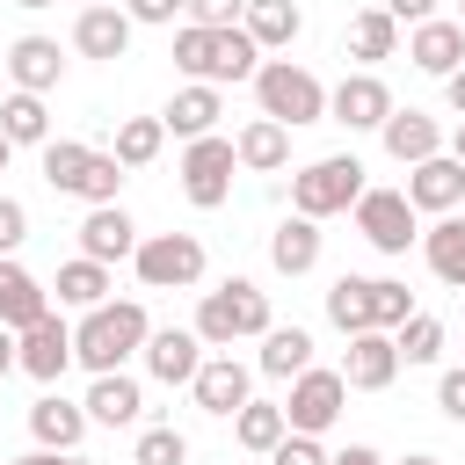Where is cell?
I'll return each mask as SVG.
<instances>
[{
    "instance_id": "6da1fadb",
    "label": "cell",
    "mask_w": 465,
    "mask_h": 465,
    "mask_svg": "<svg viewBox=\"0 0 465 465\" xmlns=\"http://www.w3.org/2000/svg\"><path fill=\"white\" fill-rule=\"evenodd\" d=\"M145 334H153L145 305H138V298H109V305L80 312V327H73V363H87L94 378H109V371H124V363L145 349Z\"/></svg>"
},
{
    "instance_id": "7a4b0ae2",
    "label": "cell",
    "mask_w": 465,
    "mask_h": 465,
    "mask_svg": "<svg viewBox=\"0 0 465 465\" xmlns=\"http://www.w3.org/2000/svg\"><path fill=\"white\" fill-rule=\"evenodd\" d=\"M276 320H269V291L254 276H225L218 291H203L196 305V341L203 349H232V341H262Z\"/></svg>"
},
{
    "instance_id": "3957f363",
    "label": "cell",
    "mask_w": 465,
    "mask_h": 465,
    "mask_svg": "<svg viewBox=\"0 0 465 465\" xmlns=\"http://www.w3.org/2000/svg\"><path fill=\"white\" fill-rule=\"evenodd\" d=\"M254 102H262V116L283 124V131L327 124V87H320L305 65H291V58H262V65H254Z\"/></svg>"
},
{
    "instance_id": "277c9868",
    "label": "cell",
    "mask_w": 465,
    "mask_h": 465,
    "mask_svg": "<svg viewBox=\"0 0 465 465\" xmlns=\"http://www.w3.org/2000/svg\"><path fill=\"white\" fill-rule=\"evenodd\" d=\"M356 196H363V160L356 153H327V160L291 174V211L312 218V225L334 218V211H356Z\"/></svg>"
},
{
    "instance_id": "5b68a950",
    "label": "cell",
    "mask_w": 465,
    "mask_h": 465,
    "mask_svg": "<svg viewBox=\"0 0 465 465\" xmlns=\"http://www.w3.org/2000/svg\"><path fill=\"white\" fill-rule=\"evenodd\" d=\"M131 269L145 291H189V283H203V240L196 232H153V240H138Z\"/></svg>"
},
{
    "instance_id": "8992f818",
    "label": "cell",
    "mask_w": 465,
    "mask_h": 465,
    "mask_svg": "<svg viewBox=\"0 0 465 465\" xmlns=\"http://www.w3.org/2000/svg\"><path fill=\"white\" fill-rule=\"evenodd\" d=\"M341 407H349V385H341V371H298L291 378V400H283V429L291 436H327L334 421H341Z\"/></svg>"
},
{
    "instance_id": "52a82bcc",
    "label": "cell",
    "mask_w": 465,
    "mask_h": 465,
    "mask_svg": "<svg viewBox=\"0 0 465 465\" xmlns=\"http://www.w3.org/2000/svg\"><path fill=\"white\" fill-rule=\"evenodd\" d=\"M232 174H240V160H232V138H189L182 145V196L196 203V211H218L225 196H232Z\"/></svg>"
},
{
    "instance_id": "ba28073f",
    "label": "cell",
    "mask_w": 465,
    "mask_h": 465,
    "mask_svg": "<svg viewBox=\"0 0 465 465\" xmlns=\"http://www.w3.org/2000/svg\"><path fill=\"white\" fill-rule=\"evenodd\" d=\"M356 232L378 247V254H407L421 232H414V203L400 189H363L356 196Z\"/></svg>"
},
{
    "instance_id": "9c48e42d",
    "label": "cell",
    "mask_w": 465,
    "mask_h": 465,
    "mask_svg": "<svg viewBox=\"0 0 465 465\" xmlns=\"http://www.w3.org/2000/svg\"><path fill=\"white\" fill-rule=\"evenodd\" d=\"M392 109L400 102L378 73H341V87H327V124H341V131H378Z\"/></svg>"
},
{
    "instance_id": "30bf717a",
    "label": "cell",
    "mask_w": 465,
    "mask_h": 465,
    "mask_svg": "<svg viewBox=\"0 0 465 465\" xmlns=\"http://www.w3.org/2000/svg\"><path fill=\"white\" fill-rule=\"evenodd\" d=\"M189 392H196V407H203V414L232 421V414L254 400V371H247L232 349H218V356H203V371L189 378Z\"/></svg>"
},
{
    "instance_id": "8fae6325",
    "label": "cell",
    "mask_w": 465,
    "mask_h": 465,
    "mask_svg": "<svg viewBox=\"0 0 465 465\" xmlns=\"http://www.w3.org/2000/svg\"><path fill=\"white\" fill-rule=\"evenodd\" d=\"M65 363H73V327H65L58 312H44L36 327H22V334H15V371H29L36 385H58V378H65Z\"/></svg>"
},
{
    "instance_id": "7c38bea8",
    "label": "cell",
    "mask_w": 465,
    "mask_h": 465,
    "mask_svg": "<svg viewBox=\"0 0 465 465\" xmlns=\"http://www.w3.org/2000/svg\"><path fill=\"white\" fill-rule=\"evenodd\" d=\"M407 203H414V218L429 211V218H450L458 203H465V167L450 160V153H436V160H421V167H407V189H400Z\"/></svg>"
},
{
    "instance_id": "4fadbf2b",
    "label": "cell",
    "mask_w": 465,
    "mask_h": 465,
    "mask_svg": "<svg viewBox=\"0 0 465 465\" xmlns=\"http://www.w3.org/2000/svg\"><path fill=\"white\" fill-rule=\"evenodd\" d=\"M400 378V349H392V334H349V349H341V385L349 392H385Z\"/></svg>"
},
{
    "instance_id": "5bb4252c",
    "label": "cell",
    "mask_w": 465,
    "mask_h": 465,
    "mask_svg": "<svg viewBox=\"0 0 465 465\" xmlns=\"http://www.w3.org/2000/svg\"><path fill=\"white\" fill-rule=\"evenodd\" d=\"M7 80H15V94H51V87L65 80L58 36H15V44H7Z\"/></svg>"
},
{
    "instance_id": "9a60e30c",
    "label": "cell",
    "mask_w": 465,
    "mask_h": 465,
    "mask_svg": "<svg viewBox=\"0 0 465 465\" xmlns=\"http://www.w3.org/2000/svg\"><path fill=\"white\" fill-rule=\"evenodd\" d=\"M80 254L102 262V269H109V262H131V254H138V225H131V211H124V203H94V211L80 218Z\"/></svg>"
},
{
    "instance_id": "2e32d148",
    "label": "cell",
    "mask_w": 465,
    "mask_h": 465,
    "mask_svg": "<svg viewBox=\"0 0 465 465\" xmlns=\"http://www.w3.org/2000/svg\"><path fill=\"white\" fill-rule=\"evenodd\" d=\"M138 356H145V371H153L160 385H189V378L203 371V341H196V327H153Z\"/></svg>"
},
{
    "instance_id": "e0dca14e",
    "label": "cell",
    "mask_w": 465,
    "mask_h": 465,
    "mask_svg": "<svg viewBox=\"0 0 465 465\" xmlns=\"http://www.w3.org/2000/svg\"><path fill=\"white\" fill-rule=\"evenodd\" d=\"M29 436H36V450L73 458V450H80V436H87V407H80V400H65V392H44V400L29 407Z\"/></svg>"
},
{
    "instance_id": "ac0fdd59",
    "label": "cell",
    "mask_w": 465,
    "mask_h": 465,
    "mask_svg": "<svg viewBox=\"0 0 465 465\" xmlns=\"http://www.w3.org/2000/svg\"><path fill=\"white\" fill-rule=\"evenodd\" d=\"M378 145H385L400 167H421V160L443 153V131H436V116H421V109H392V116L378 124Z\"/></svg>"
},
{
    "instance_id": "d6986e66",
    "label": "cell",
    "mask_w": 465,
    "mask_h": 465,
    "mask_svg": "<svg viewBox=\"0 0 465 465\" xmlns=\"http://www.w3.org/2000/svg\"><path fill=\"white\" fill-rule=\"evenodd\" d=\"M44 312H51V291H44L15 254H0V327L22 334V327H36Z\"/></svg>"
},
{
    "instance_id": "ffe728a7",
    "label": "cell",
    "mask_w": 465,
    "mask_h": 465,
    "mask_svg": "<svg viewBox=\"0 0 465 465\" xmlns=\"http://www.w3.org/2000/svg\"><path fill=\"white\" fill-rule=\"evenodd\" d=\"M73 51L116 65V58L131 51V15H124V7H80V22H73Z\"/></svg>"
},
{
    "instance_id": "44dd1931",
    "label": "cell",
    "mask_w": 465,
    "mask_h": 465,
    "mask_svg": "<svg viewBox=\"0 0 465 465\" xmlns=\"http://www.w3.org/2000/svg\"><path fill=\"white\" fill-rule=\"evenodd\" d=\"M80 407H87V421H94V429H131V421L145 414V392H138V378H131V371H109V378H94V385H87V400H80Z\"/></svg>"
},
{
    "instance_id": "7402d4cb",
    "label": "cell",
    "mask_w": 465,
    "mask_h": 465,
    "mask_svg": "<svg viewBox=\"0 0 465 465\" xmlns=\"http://www.w3.org/2000/svg\"><path fill=\"white\" fill-rule=\"evenodd\" d=\"M407 58H414V65H421L429 80H450V73L465 65V29L436 15V22H421V29L407 36Z\"/></svg>"
},
{
    "instance_id": "603a6c76",
    "label": "cell",
    "mask_w": 465,
    "mask_h": 465,
    "mask_svg": "<svg viewBox=\"0 0 465 465\" xmlns=\"http://www.w3.org/2000/svg\"><path fill=\"white\" fill-rule=\"evenodd\" d=\"M218 116H225L218 87H196V80H189V87H174V102L160 109V124H167L182 145H189V138H211V131H218Z\"/></svg>"
},
{
    "instance_id": "cb8c5ba5",
    "label": "cell",
    "mask_w": 465,
    "mask_h": 465,
    "mask_svg": "<svg viewBox=\"0 0 465 465\" xmlns=\"http://www.w3.org/2000/svg\"><path fill=\"white\" fill-rule=\"evenodd\" d=\"M269 269H276V276H312V269H320V225L291 211V218L269 232Z\"/></svg>"
},
{
    "instance_id": "d4e9b609",
    "label": "cell",
    "mask_w": 465,
    "mask_h": 465,
    "mask_svg": "<svg viewBox=\"0 0 465 465\" xmlns=\"http://www.w3.org/2000/svg\"><path fill=\"white\" fill-rule=\"evenodd\" d=\"M240 29L254 36V51H291L298 29H305V7H298V0H247Z\"/></svg>"
},
{
    "instance_id": "484cf974",
    "label": "cell",
    "mask_w": 465,
    "mask_h": 465,
    "mask_svg": "<svg viewBox=\"0 0 465 465\" xmlns=\"http://www.w3.org/2000/svg\"><path fill=\"white\" fill-rule=\"evenodd\" d=\"M341 51H349L363 73H378V58H392V51H400V22H392L385 7H363V15H349V36H341Z\"/></svg>"
},
{
    "instance_id": "4316f807",
    "label": "cell",
    "mask_w": 465,
    "mask_h": 465,
    "mask_svg": "<svg viewBox=\"0 0 465 465\" xmlns=\"http://www.w3.org/2000/svg\"><path fill=\"white\" fill-rule=\"evenodd\" d=\"M232 160H240L247 174H276V167H291V131L269 124V116H254V124L232 138Z\"/></svg>"
},
{
    "instance_id": "83f0119b",
    "label": "cell",
    "mask_w": 465,
    "mask_h": 465,
    "mask_svg": "<svg viewBox=\"0 0 465 465\" xmlns=\"http://www.w3.org/2000/svg\"><path fill=\"white\" fill-rule=\"evenodd\" d=\"M421 254H429V276H436V283L465 291V218H458V211L421 232Z\"/></svg>"
},
{
    "instance_id": "f1b7e54d",
    "label": "cell",
    "mask_w": 465,
    "mask_h": 465,
    "mask_svg": "<svg viewBox=\"0 0 465 465\" xmlns=\"http://www.w3.org/2000/svg\"><path fill=\"white\" fill-rule=\"evenodd\" d=\"M254 371L291 385L298 371H312V334H305V327H269V334H262V356H254Z\"/></svg>"
},
{
    "instance_id": "f546056e",
    "label": "cell",
    "mask_w": 465,
    "mask_h": 465,
    "mask_svg": "<svg viewBox=\"0 0 465 465\" xmlns=\"http://www.w3.org/2000/svg\"><path fill=\"white\" fill-rule=\"evenodd\" d=\"M160 145H167V124H160V116H124L109 153H116V167L131 174V167H153V160H160Z\"/></svg>"
},
{
    "instance_id": "4dcf8cb0",
    "label": "cell",
    "mask_w": 465,
    "mask_h": 465,
    "mask_svg": "<svg viewBox=\"0 0 465 465\" xmlns=\"http://www.w3.org/2000/svg\"><path fill=\"white\" fill-rule=\"evenodd\" d=\"M58 305H80V312H94V305H109V269L102 262H87V254H73L65 269H58Z\"/></svg>"
},
{
    "instance_id": "1f68e13d",
    "label": "cell",
    "mask_w": 465,
    "mask_h": 465,
    "mask_svg": "<svg viewBox=\"0 0 465 465\" xmlns=\"http://www.w3.org/2000/svg\"><path fill=\"white\" fill-rule=\"evenodd\" d=\"M232 436H240V450H254V458H269L291 429H283V407L276 400H247L240 414H232Z\"/></svg>"
},
{
    "instance_id": "d6a6232c",
    "label": "cell",
    "mask_w": 465,
    "mask_h": 465,
    "mask_svg": "<svg viewBox=\"0 0 465 465\" xmlns=\"http://www.w3.org/2000/svg\"><path fill=\"white\" fill-rule=\"evenodd\" d=\"M0 138H7V145H51V109H44V94H7V102H0Z\"/></svg>"
},
{
    "instance_id": "836d02e7",
    "label": "cell",
    "mask_w": 465,
    "mask_h": 465,
    "mask_svg": "<svg viewBox=\"0 0 465 465\" xmlns=\"http://www.w3.org/2000/svg\"><path fill=\"white\" fill-rule=\"evenodd\" d=\"M174 65H182L196 87H218V29L182 22V29H174Z\"/></svg>"
},
{
    "instance_id": "e575fe53",
    "label": "cell",
    "mask_w": 465,
    "mask_h": 465,
    "mask_svg": "<svg viewBox=\"0 0 465 465\" xmlns=\"http://www.w3.org/2000/svg\"><path fill=\"white\" fill-rule=\"evenodd\" d=\"M327 320L341 334H371V276H334L327 283Z\"/></svg>"
},
{
    "instance_id": "d590c367",
    "label": "cell",
    "mask_w": 465,
    "mask_h": 465,
    "mask_svg": "<svg viewBox=\"0 0 465 465\" xmlns=\"http://www.w3.org/2000/svg\"><path fill=\"white\" fill-rule=\"evenodd\" d=\"M36 153H44V182H51L58 196H80V174H87L94 145H80V138H51V145H36Z\"/></svg>"
},
{
    "instance_id": "8d00e7d4",
    "label": "cell",
    "mask_w": 465,
    "mask_h": 465,
    "mask_svg": "<svg viewBox=\"0 0 465 465\" xmlns=\"http://www.w3.org/2000/svg\"><path fill=\"white\" fill-rule=\"evenodd\" d=\"M392 349H400V363H436V356H443V320H436V312L400 320V327H392Z\"/></svg>"
},
{
    "instance_id": "74e56055",
    "label": "cell",
    "mask_w": 465,
    "mask_h": 465,
    "mask_svg": "<svg viewBox=\"0 0 465 465\" xmlns=\"http://www.w3.org/2000/svg\"><path fill=\"white\" fill-rule=\"evenodd\" d=\"M421 305H414V291L400 283V276H371V327L378 334H392L400 320H414Z\"/></svg>"
},
{
    "instance_id": "f35d334b",
    "label": "cell",
    "mask_w": 465,
    "mask_h": 465,
    "mask_svg": "<svg viewBox=\"0 0 465 465\" xmlns=\"http://www.w3.org/2000/svg\"><path fill=\"white\" fill-rule=\"evenodd\" d=\"M182 458H189V436H182V429H167V421H160V429H138L131 465H182Z\"/></svg>"
},
{
    "instance_id": "ab89813d",
    "label": "cell",
    "mask_w": 465,
    "mask_h": 465,
    "mask_svg": "<svg viewBox=\"0 0 465 465\" xmlns=\"http://www.w3.org/2000/svg\"><path fill=\"white\" fill-rule=\"evenodd\" d=\"M116 189H124L116 153H94V160H87V174H80V203H87V211H94V203H116Z\"/></svg>"
},
{
    "instance_id": "60d3db41",
    "label": "cell",
    "mask_w": 465,
    "mask_h": 465,
    "mask_svg": "<svg viewBox=\"0 0 465 465\" xmlns=\"http://www.w3.org/2000/svg\"><path fill=\"white\" fill-rule=\"evenodd\" d=\"M182 15H189L196 29H232V22L247 15V0H182Z\"/></svg>"
},
{
    "instance_id": "b9f144b4",
    "label": "cell",
    "mask_w": 465,
    "mask_h": 465,
    "mask_svg": "<svg viewBox=\"0 0 465 465\" xmlns=\"http://www.w3.org/2000/svg\"><path fill=\"white\" fill-rule=\"evenodd\" d=\"M124 15H131V29H174V15H182V0H116Z\"/></svg>"
},
{
    "instance_id": "7bdbcfd3",
    "label": "cell",
    "mask_w": 465,
    "mask_h": 465,
    "mask_svg": "<svg viewBox=\"0 0 465 465\" xmlns=\"http://www.w3.org/2000/svg\"><path fill=\"white\" fill-rule=\"evenodd\" d=\"M269 465H327V450H320V436H283L269 450Z\"/></svg>"
},
{
    "instance_id": "ee69618b",
    "label": "cell",
    "mask_w": 465,
    "mask_h": 465,
    "mask_svg": "<svg viewBox=\"0 0 465 465\" xmlns=\"http://www.w3.org/2000/svg\"><path fill=\"white\" fill-rule=\"evenodd\" d=\"M436 407H443V414H450V421H458V429H465V363H458V371H443V378H436Z\"/></svg>"
},
{
    "instance_id": "f6af8a7d",
    "label": "cell",
    "mask_w": 465,
    "mask_h": 465,
    "mask_svg": "<svg viewBox=\"0 0 465 465\" xmlns=\"http://www.w3.org/2000/svg\"><path fill=\"white\" fill-rule=\"evenodd\" d=\"M22 240H29V211H22L15 196H0V254H15Z\"/></svg>"
},
{
    "instance_id": "bcb514c9",
    "label": "cell",
    "mask_w": 465,
    "mask_h": 465,
    "mask_svg": "<svg viewBox=\"0 0 465 465\" xmlns=\"http://www.w3.org/2000/svg\"><path fill=\"white\" fill-rule=\"evenodd\" d=\"M392 22H407V29H421V22H436V0H378Z\"/></svg>"
},
{
    "instance_id": "7dc6e473",
    "label": "cell",
    "mask_w": 465,
    "mask_h": 465,
    "mask_svg": "<svg viewBox=\"0 0 465 465\" xmlns=\"http://www.w3.org/2000/svg\"><path fill=\"white\" fill-rule=\"evenodd\" d=\"M327 465H385V458H378V450H371V443H349V450H334V458H327Z\"/></svg>"
},
{
    "instance_id": "c3c4849f",
    "label": "cell",
    "mask_w": 465,
    "mask_h": 465,
    "mask_svg": "<svg viewBox=\"0 0 465 465\" xmlns=\"http://www.w3.org/2000/svg\"><path fill=\"white\" fill-rule=\"evenodd\" d=\"M443 102H450V109H458V116H465V65H458V73H450V80H443Z\"/></svg>"
},
{
    "instance_id": "681fc988",
    "label": "cell",
    "mask_w": 465,
    "mask_h": 465,
    "mask_svg": "<svg viewBox=\"0 0 465 465\" xmlns=\"http://www.w3.org/2000/svg\"><path fill=\"white\" fill-rule=\"evenodd\" d=\"M7 371H15V334L0 327V378H7Z\"/></svg>"
},
{
    "instance_id": "f907efd6",
    "label": "cell",
    "mask_w": 465,
    "mask_h": 465,
    "mask_svg": "<svg viewBox=\"0 0 465 465\" xmlns=\"http://www.w3.org/2000/svg\"><path fill=\"white\" fill-rule=\"evenodd\" d=\"M450 160L465 167V116H458V131H450Z\"/></svg>"
},
{
    "instance_id": "816d5d0a",
    "label": "cell",
    "mask_w": 465,
    "mask_h": 465,
    "mask_svg": "<svg viewBox=\"0 0 465 465\" xmlns=\"http://www.w3.org/2000/svg\"><path fill=\"white\" fill-rule=\"evenodd\" d=\"M15 465H65L58 450H29V458H15Z\"/></svg>"
},
{
    "instance_id": "f5cc1de1",
    "label": "cell",
    "mask_w": 465,
    "mask_h": 465,
    "mask_svg": "<svg viewBox=\"0 0 465 465\" xmlns=\"http://www.w3.org/2000/svg\"><path fill=\"white\" fill-rule=\"evenodd\" d=\"M400 465H443V458H429V450H414V458H400Z\"/></svg>"
},
{
    "instance_id": "db71d44e",
    "label": "cell",
    "mask_w": 465,
    "mask_h": 465,
    "mask_svg": "<svg viewBox=\"0 0 465 465\" xmlns=\"http://www.w3.org/2000/svg\"><path fill=\"white\" fill-rule=\"evenodd\" d=\"M7 160H15V145H7V138H0V174H7Z\"/></svg>"
},
{
    "instance_id": "11a10c76",
    "label": "cell",
    "mask_w": 465,
    "mask_h": 465,
    "mask_svg": "<svg viewBox=\"0 0 465 465\" xmlns=\"http://www.w3.org/2000/svg\"><path fill=\"white\" fill-rule=\"evenodd\" d=\"M80 7H116V0H80Z\"/></svg>"
},
{
    "instance_id": "9f6ffc18",
    "label": "cell",
    "mask_w": 465,
    "mask_h": 465,
    "mask_svg": "<svg viewBox=\"0 0 465 465\" xmlns=\"http://www.w3.org/2000/svg\"><path fill=\"white\" fill-rule=\"evenodd\" d=\"M15 7H51V0H15Z\"/></svg>"
},
{
    "instance_id": "6f0895ef",
    "label": "cell",
    "mask_w": 465,
    "mask_h": 465,
    "mask_svg": "<svg viewBox=\"0 0 465 465\" xmlns=\"http://www.w3.org/2000/svg\"><path fill=\"white\" fill-rule=\"evenodd\" d=\"M65 465H94V458H65Z\"/></svg>"
},
{
    "instance_id": "680465c9",
    "label": "cell",
    "mask_w": 465,
    "mask_h": 465,
    "mask_svg": "<svg viewBox=\"0 0 465 465\" xmlns=\"http://www.w3.org/2000/svg\"><path fill=\"white\" fill-rule=\"evenodd\" d=\"M458 29H465V7H458Z\"/></svg>"
}]
</instances>
